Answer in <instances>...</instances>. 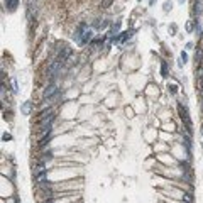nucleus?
<instances>
[{
    "instance_id": "1",
    "label": "nucleus",
    "mask_w": 203,
    "mask_h": 203,
    "mask_svg": "<svg viewBox=\"0 0 203 203\" xmlns=\"http://www.w3.org/2000/svg\"><path fill=\"white\" fill-rule=\"evenodd\" d=\"M109 26H110V22H109V20H105V19H103V20L97 19V20H95V22L92 24V26H90V27H92L93 31H102V29H107Z\"/></svg>"
},
{
    "instance_id": "2",
    "label": "nucleus",
    "mask_w": 203,
    "mask_h": 203,
    "mask_svg": "<svg viewBox=\"0 0 203 203\" xmlns=\"http://www.w3.org/2000/svg\"><path fill=\"white\" fill-rule=\"evenodd\" d=\"M32 107H34V103H32V102H26L22 107H20V112H22L24 115H31V110H32Z\"/></svg>"
},
{
    "instance_id": "3",
    "label": "nucleus",
    "mask_w": 203,
    "mask_h": 203,
    "mask_svg": "<svg viewBox=\"0 0 203 203\" xmlns=\"http://www.w3.org/2000/svg\"><path fill=\"white\" fill-rule=\"evenodd\" d=\"M17 5H19V0H5V7L9 9V12H14L17 9Z\"/></svg>"
},
{
    "instance_id": "4",
    "label": "nucleus",
    "mask_w": 203,
    "mask_h": 203,
    "mask_svg": "<svg viewBox=\"0 0 203 203\" xmlns=\"http://www.w3.org/2000/svg\"><path fill=\"white\" fill-rule=\"evenodd\" d=\"M195 61H196L198 64L203 61V49H200V48H196V54H195Z\"/></svg>"
},
{
    "instance_id": "5",
    "label": "nucleus",
    "mask_w": 203,
    "mask_h": 203,
    "mask_svg": "<svg viewBox=\"0 0 203 203\" xmlns=\"http://www.w3.org/2000/svg\"><path fill=\"white\" fill-rule=\"evenodd\" d=\"M10 85H12V92L19 93V85H17V80H15V78H12V80H10Z\"/></svg>"
},
{
    "instance_id": "6",
    "label": "nucleus",
    "mask_w": 203,
    "mask_h": 203,
    "mask_svg": "<svg viewBox=\"0 0 203 203\" xmlns=\"http://www.w3.org/2000/svg\"><path fill=\"white\" fill-rule=\"evenodd\" d=\"M168 92L171 95H176L178 93V86L176 85H168Z\"/></svg>"
},
{
    "instance_id": "7",
    "label": "nucleus",
    "mask_w": 203,
    "mask_h": 203,
    "mask_svg": "<svg viewBox=\"0 0 203 203\" xmlns=\"http://www.w3.org/2000/svg\"><path fill=\"white\" fill-rule=\"evenodd\" d=\"M171 9H173V3H171V2H166V3H164V7H163L164 12H169Z\"/></svg>"
},
{
    "instance_id": "8",
    "label": "nucleus",
    "mask_w": 203,
    "mask_h": 203,
    "mask_svg": "<svg viewBox=\"0 0 203 203\" xmlns=\"http://www.w3.org/2000/svg\"><path fill=\"white\" fill-rule=\"evenodd\" d=\"M161 71H163V76H168V66H166V63H164V61H163V68H161Z\"/></svg>"
},
{
    "instance_id": "9",
    "label": "nucleus",
    "mask_w": 203,
    "mask_h": 203,
    "mask_svg": "<svg viewBox=\"0 0 203 203\" xmlns=\"http://www.w3.org/2000/svg\"><path fill=\"white\" fill-rule=\"evenodd\" d=\"M186 51H190V49H193V43H186Z\"/></svg>"
},
{
    "instance_id": "10",
    "label": "nucleus",
    "mask_w": 203,
    "mask_h": 203,
    "mask_svg": "<svg viewBox=\"0 0 203 203\" xmlns=\"http://www.w3.org/2000/svg\"><path fill=\"white\" fill-rule=\"evenodd\" d=\"M12 137H10V135L9 134H3V140H10Z\"/></svg>"
},
{
    "instance_id": "11",
    "label": "nucleus",
    "mask_w": 203,
    "mask_h": 203,
    "mask_svg": "<svg viewBox=\"0 0 203 203\" xmlns=\"http://www.w3.org/2000/svg\"><path fill=\"white\" fill-rule=\"evenodd\" d=\"M178 2H180V3H185V2H186V0H178Z\"/></svg>"
},
{
    "instance_id": "12",
    "label": "nucleus",
    "mask_w": 203,
    "mask_h": 203,
    "mask_svg": "<svg viewBox=\"0 0 203 203\" xmlns=\"http://www.w3.org/2000/svg\"><path fill=\"white\" fill-rule=\"evenodd\" d=\"M201 135H203V130H201Z\"/></svg>"
}]
</instances>
